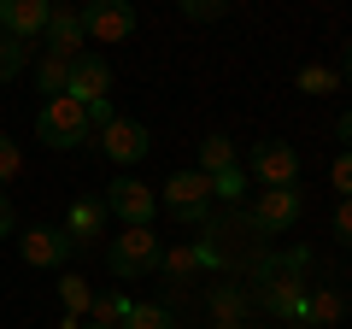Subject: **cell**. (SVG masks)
<instances>
[{
  "label": "cell",
  "mask_w": 352,
  "mask_h": 329,
  "mask_svg": "<svg viewBox=\"0 0 352 329\" xmlns=\"http://www.w3.org/2000/svg\"><path fill=\"white\" fill-rule=\"evenodd\" d=\"M305 270H311V253L305 247H294V253H258L252 270H247L252 277V306H264L276 323H300L305 294H311Z\"/></svg>",
  "instance_id": "cell-1"
},
{
  "label": "cell",
  "mask_w": 352,
  "mask_h": 329,
  "mask_svg": "<svg viewBox=\"0 0 352 329\" xmlns=\"http://www.w3.org/2000/svg\"><path fill=\"white\" fill-rule=\"evenodd\" d=\"M206 235H194V247H200V270H223V277H241V270H252V259L264 253L258 247V229L247 224V212H217L206 217Z\"/></svg>",
  "instance_id": "cell-2"
},
{
  "label": "cell",
  "mask_w": 352,
  "mask_h": 329,
  "mask_svg": "<svg viewBox=\"0 0 352 329\" xmlns=\"http://www.w3.org/2000/svg\"><path fill=\"white\" fill-rule=\"evenodd\" d=\"M164 259V241L153 235V224H124L112 241H106V270L118 282H135V277H153Z\"/></svg>",
  "instance_id": "cell-3"
},
{
  "label": "cell",
  "mask_w": 352,
  "mask_h": 329,
  "mask_svg": "<svg viewBox=\"0 0 352 329\" xmlns=\"http://www.w3.org/2000/svg\"><path fill=\"white\" fill-rule=\"evenodd\" d=\"M36 136L47 141L53 153L82 147V141L94 136V129H88V106L71 100V94H53V100H41V112H36Z\"/></svg>",
  "instance_id": "cell-4"
},
{
  "label": "cell",
  "mask_w": 352,
  "mask_h": 329,
  "mask_svg": "<svg viewBox=\"0 0 352 329\" xmlns=\"http://www.w3.org/2000/svg\"><path fill=\"white\" fill-rule=\"evenodd\" d=\"M159 212L176 217V224H206L212 217V182H206V171H176L159 189Z\"/></svg>",
  "instance_id": "cell-5"
},
{
  "label": "cell",
  "mask_w": 352,
  "mask_h": 329,
  "mask_svg": "<svg viewBox=\"0 0 352 329\" xmlns=\"http://www.w3.org/2000/svg\"><path fill=\"white\" fill-rule=\"evenodd\" d=\"M300 212H305L300 189H264L258 200L247 206V224L258 229V235H288V229L300 224Z\"/></svg>",
  "instance_id": "cell-6"
},
{
  "label": "cell",
  "mask_w": 352,
  "mask_h": 329,
  "mask_svg": "<svg viewBox=\"0 0 352 329\" xmlns=\"http://www.w3.org/2000/svg\"><path fill=\"white\" fill-rule=\"evenodd\" d=\"M247 171L264 182V189H300V153L288 141H258L247 153Z\"/></svg>",
  "instance_id": "cell-7"
},
{
  "label": "cell",
  "mask_w": 352,
  "mask_h": 329,
  "mask_svg": "<svg viewBox=\"0 0 352 329\" xmlns=\"http://www.w3.org/2000/svg\"><path fill=\"white\" fill-rule=\"evenodd\" d=\"M82 36H94V41H129L135 36V6L129 0H88L82 6Z\"/></svg>",
  "instance_id": "cell-8"
},
{
  "label": "cell",
  "mask_w": 352,
  "mask_h": 329,
  "mask_svg": "<svg viewBox=\"0 0 352 329\" xmlns=\"http://www.w3.org/2000/svg\"><path fill=\"white\" fill-rule=\"evenodd\" d=\"M94 147H100L112 164H135V159H147L153 136H147V124H135V118H112L106 129H94Z\"/></svg>",
  "instance_id": "cell-9"
},
{
  "label": "cell",
  "mask_w": 352,
  "mask_h": 329,
  "mask_svg": "<svg viewBox=\"0 0 352 329\" xmlns=\"http://www.w3.org/2000/svg\"><path fill=\"white\" fill-rule=\"evenodd\" d=\"M106 212H112L118 224H153L159 194H153L147 182H135V177H118V182H106Z\"/></svg>",
  "instance_id": "cell-10"
},
{
  "label": "cell",
  "mask_w": 352,
  "mask_h": 329,
  "mask_svg": "<svg viewBox=\"0 0 352 329\" xmlns=\"http://www.w3.org/2000/svg\"><path fill=\"white\" fill-rule=\"evenodd\" d=\"M65 94L71 100H82V106H94V100H112V65L100 59V53H76L71 59V83H65Z\"/></svg>",
  "instance_id": "cell-11"
},
{
  "label": "cell",
  "mask_w": 352,
  "mask_h": 329,
  "mask_svg": "<svg viewBox=\"0 0 352 329\" xmlns=\"http://www.w3.org/2000/svg\"><path fill=\"white\" fill-rule=\"evenodd\" d=\"M18 253H24V265H36V270H59L76 247H71V235H65V229L36 224V229H24V235H18Z\"/></svg>",
  "instance_id": "cell-12"
},
{
  "label": "cell",
  "mask_w": 352,
  "mask_h": 329,
  "mask_svg": "<svg viewBox=\"0 0 352 329\" xmlns=\"http://www.w3.org/2000/svg\"><path fill=\"white\" fill-rule=\"evenodd\" d=\"M47 12H53V0H0V30L12 41H36L47 30Z\"/></svg>",
  "instance_id": "cell-13"
},
{
  "label": "cell",
  "mask_w": 352,
  "mask_h": 329,
  "mask_svg": "<svg viewBox=\"0 0 352 329\" xmlns=\"http://www.w3.org/2000/svg\"><path fill=\"white\" fill-rule=\"evenodd\" d=\"M41 41H47V53H59V59H76L82 41H88V36H82V12H76V6H53Z\"/></svg>",
  "instance_id": "cell-14"
},
{
  "label": "cell",
  "mask_w": 352,
  "mask_h": 329,
  "mask_svg": "<svg viewBox=\"0 0 352 329\" xmlns=\"http://www.w3.org/2000/svg\"><path fill=\"white\" fill-rule=\"evenodd\" d=\"M340 317H346V294H340V288H311V294H305L300 323H288V329H335Z\"/></svg>",
  "instance_id": "cell-15"
},
{
  "label": "cell",
  "mask_w": 352,
  "mask_h": 329,
  "mask_svg": "<svg viewBox=\"0 0 352 329\" xmlns=\"http://www.w3.org/2000/svg\"><path fill=\"white\" fill-rule=\"evenodd\" d=\"M59 229L71 235V247H88V241L106 229V200H76V206H71V217H65Z\"/></svg>",
  "instance_id": "cell-16"
},
{
  "label": "cell",
  "mask_w": 352,
  "mask_h": 329,
  "mask_svg": "<svg viewBox=\"0 0 352 329\" xmlns=\"http://www.w3.org/2000/svg\"><path fill=\"white\" fill-rule=\"evenodd\" d=\"M247 282H217L212 294H206V306H212V323H223V317H247Z\"/></svg>",
  "instance_id": "cell-17"
},
{
  "label": "cell",
  "mask_w": 352,
  "mask_h": 329,
  "mask_svg": "<svg viewBox=\"0 0 352 329\" xmlns=\"http://www.w3.org/2000/svg\"><path fill=\"white\" fill-rule=\"evenodd\" d=\"M129 306L135 300H124V294H94V300H88V317H94V329H124Z\"/></svg>",
  "instance_id": "cell-18"
},
{
  "label": "cell",
  "mask_w": 352,
  "mask_h": 329,
  "mask_svg": "<svg viewBox=\"0 0 352 329\" xmlns=\"http://www.w3.org/2000/svg\"><path fill=\"white\" fill-rule=\"evenodd\" d=\"M24 71H30V41H12L6 30H0V89L18 83Z\"/></svg>",
  "instance_id": "cell-19"
},
{
  "label": "cell",
  "mask_w": 352,
  "mask_h": 329,
  "mask_svg": "<svg viewBox=\"0 0 352 329\" xmlns=\"http://www.w3.org/2000/svg\"><path fill=\"white\" fill-rule=\"evenodd\" d=\"M59 300H65V323H59V329H76L94 294H88V282H82V277H59Z\"/></svg>",
  "instance_id": "cell-20"
},
{
  "label": "cell",
  "mask_w": 352,
  "mask_h": 329,
  "mask_svg": "<svg viewBox=\"0 0 352 329\" xmlns=\"http://www.w3.org/2000/svg\"><path fill=\"white\" fill-rule=\"evenodd\" d=\"M229 164H241L235 159V141H229V136H206L200 141V171H206V177H217V171H229Z\"/></svg>",
  "instance_id": "cell-21"
},
{
  "label": "cell",
  "mask_w": 352,
  "mask_h": 329,
  "mask_svg": "<svg viewBox=\"0 0 352 329\" xmlns=\"http://www.w3.org/2000/svg\"><path fill=\"white\" fill-rule=\"evenodd\" d=\"M36 83H41V94H65V83H71V59H59V53H47V59L36 65Z\"/></svg>",
  "instance_id": "cell-22"
},
{
  "label": "cell",
  "mask_w": 352,
  "mask_h": 329,
  "mask_svg": "<svg viewBox=\"0 0 352 329\" xmlns=\"http://www.w3.org/2000/svg\"><path fill=\"white\" fill-rule=\"evenodd\" d=\"M206 182H212V194H217V200H229V206L247 194V171H241V164H229V171H217V177H206Z\"/></svg>",
  "instance_id": "cell-23"
},
{
  "label": "cell",
  "mask_w": 352,
  "mask_h": 329,
  "mask_svg": "<svg viewBox=\"0 0 352 329\" xmlns=\"http://www.w3.org/2000/svg\"><path fill=\"white\" fill-rule=\"evenodd\" d=\"M124 329H176V323H170V306H129Z\"/></svg>",
  "instance_id": "cell-24"
},
{
  "label": "cell",
  "mask_w": 352,
  "mask_h": 329,
  "mask_svg": "<svg viewBox=\"0 0 352 329\" xmlns=\"http://www.w3.org/2000/svg\"><path fill=\"white\" fill-rule=\"evenodd\" d=\"M294 83H300L305 94H329V89H340V71H329V65H305Z\"/></svg>",
  "instance_id": "cell-25"
},
{
  "label": "cell",
  "mask_w": 352,
  "mask_h": 329,
  "mask_svg": "<svg viewBox=\"0 0 352 329\" xmlns=\"http://www.w3.org/2000/svg\"><path fill=\"white\" fill-rule=\"evenodd\" d=\"M159 265L170 270V277H194V270H200V247H194V241H188V247H170Z\"/></svg>",
  "instance_id": "cell-26"
},
{
  "label": "cell",
  "mask_w": 352,
  "mask_h": 329,
  "mask_svg": "<svg viewBox=\"0 0 352 329\" xmlns=\"http://www.w3.org/2000/svg\"><path fill=\"white\" fill-rule=\"evenodd\" d=\"M182 6V18H194V24H212V18L229 12V0H176Z\"/></svg>",
  "instance_id": "cell-27"
},
{
  "label": "cell",
  "mask_w": 352,
  "mask_h": 329,
  "mask_svg": "<svg viewBox=\"0 0 352 329\" xmlns=\"http://www.w3.org/2000/svg\"><path fill=\"white\" fill-rule=\"evenodd\" d=\"M329 182L340 189V200H352V147L335 153V164H329Z\"/></svg>",
  "instance_id": "cell-28"
},
{
  "label": "cell",
  "mask_w": 352,
  "mask_h": 329,
  "mask_svg": "<svg viewBox=\"0 0 352 329\" xmlns=\"http://www.w3.org/2000/svg\"><path fill=\"white\" fill-rule=\"evenodd\" d=\"M18 171H24V153H18L12 136H0V182H12Z\"/></svg>",
  "instance_id": "cell-29"
},
{
  "label": "cell",
  "mask_w": 352,
  "mask_h": 329,
  "mask_svg": "<svg viewBox=\"0 0 352 329\" xmlns=\"http://www.w3.org/2000/svg\"><path fill=\"white\" fill-rule=\"evenodd\" d=\"M335 235H340V247H352V200L335 206Z\"/></svg>",
  "instance_id": "cell-30"
},
{
  "label": "cell",
  "mask_w": 352,
  "mask_h": 329,
  "mask_svg": "<svg viewBox=\"0 0 352 329\" xmlns=\"http://www.w3.org/2000/svg\"><path fill=\"white\" fill-rule=\"evenodd\" d=\"M112 100H94V106H88V129H106V124H112Z\"/></svg>",
  "instance_id": "cell-31"
},
{
  "label": "cell",
  "mask_w": 352,
  "mask_h": 329,
  "mask_svg": "<svg viewBox=\"0 0 352 329\" xmlns=\"http://www.w3.org/2000/svg\"><path fill=\"white\" fill-rule=\"evenodd\" d=\"M12 235V200H6V189H0V241Z\"/></svg>",
  "instance_id": "cell-32"
},
{
  "label": "cell",
  "mask_w": 352,
  "mask_h": 329,
  "mask_svg": "<svg viewBox=\"0 0 352 329\" xmlns=\"http://www.w3.org/2000/svg\"><path fill=\"white\" fill-rule=\"evenodd\" d=\"M335 136H340V141H346V147H352V106H346V112H340V124H335Z\"/></svg>",
  "instance_id": "cell-33"
},
{
  "label": "cell",
  "mask_w": 352,
  "mask_h": 329,
  "mask_svg": "<svg viewBox=\"0 0 352 329\" xmlns=\"http://www.w3.org/2000/svg\"><path fill=\"white\" fill-rule=\"evenodd\" d=\"M212 329H247V317H223V323H212Z\"/></svg>",
  "instance_id": "cell-34"
},
{
  "label": "cell",
  "mask_w": 352,
  "mask_h": 329,
  "mask_svg": "<svg viewBox=\"0 0 352 329\" xmlns=\"http://www.w3.org/2000/svg\"><path fill=\"white\" fill-rule=\"evenodd\" d=\"M346 83H352V47H346Z\"/></svg>",
  "instance_id": "cell-35"
},
{
  "label": "cell",
  "mask_w": 352,
  "mask_h": 329,
  "mask_svg": "<svg viewBox=\"0 0 352 329\" xmlns=\"http://www.w3.org/2000/svg\"><path fill=\"white\" fill-rule=\"evenodd\" d=\"M76 329H94V323H76Z\"/></svg>",
  "instance_id": "cell-36"
}]
</instances>
